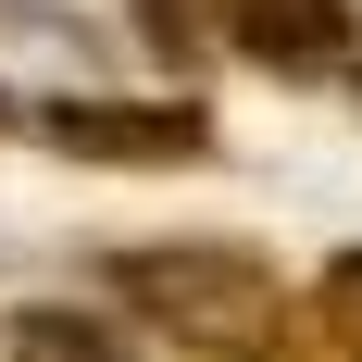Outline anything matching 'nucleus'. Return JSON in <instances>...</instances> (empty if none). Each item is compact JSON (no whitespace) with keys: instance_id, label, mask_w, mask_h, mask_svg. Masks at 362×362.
I'll return each instance as SVG.
<instances>
[{"instance_id":"20e7f679","label":"nucleus","mask_w":362,"mask_h":362,"mask_svg":"<svg viewBox=\"0 0 362 362\" xmlns=\"http://www.w3.org/2000/svg\"><path fill=\"white\" fill-rule=\"evenodd\" d=\"M0 362H125V350H112L100 325H75V313H13Z\"/></svg>"},{"instance_id":"39448f33","label":"nucleus","mask_w":362,"mask_h":362,"mask_svg":"<svg viewBox=\"0 0 362 362\" xmlns=\"http://www.w3.org/2000/svg\"><path fill=\"white\" fill-rule=\"evenodd\" d=\"M0 112H13V100H0Z\"/></svg>"},{"instance_id":"f257e3e1","label":"nucleus","mask_w":362,"mask_h":362,"mask_svg":"<svg viewBox=\"0 0 362 362\" xmlns=\"http://www.w3.org/2000/svg\"><path fill=\"white\" fill-rule=\"evenodd\" d=\"M100 288L187 362H300V325H313V300H288V275L238 238H138L100 262Z\"/></svg>"},{"instance_id":"7ed1b4c3","label":"nucleus","mask_w":362,"mask_h":362,"mask_svg":"<svg viewBox=\"0 0 362 362\" xmlns=\"http://www.w3.org/2000/svg\"><path fill=\"white\" fill-rule=\"evenodd\" d=\"M213 37L262 75H350L362 63V13L350 0H213Z\"/></svg>"},{"instance_id":"f03ea898","label":"nucleus","mask_w":362,"mask_h":362,"mask_svg":"<svg viewBox=\"0 0 362 362\" xmlns=\"http://www.w3.org/2000/svg\"><path fill=\"white\" fill-rule=\"evenodd\" d=\"M37 138L75 163H213L200 100H37Z\"/></svg>"}]
</instances>
